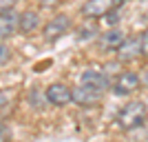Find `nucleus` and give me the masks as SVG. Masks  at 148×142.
<instances>
[{"label":"nucleus","instance_id":"nucleus-1","mask_svg":"<svg viewBox=\"0 0 148 142\" xmlns=\"http://www.w3.org/2000/svg\"><path fill=\"white\" fill-rule=\"evenodd\" d=\"M146 118H148L146 105L139 102V100H133V102H128V105H124L122 109H119L115 122H117V127L122 131H133V129H137V127H142V124L146 122Z\"/></svg>","mask_w":148,"mask_h":142},{"label":"nucleus","instance_id":"nucleus-2","mask_svg":"<svg viewBox=\"0 0 148 142\" xmlns=\"http://www.w3.org/2000/svg\"><path fill=\"white\" fill-rule=\"evenodd\" d=\"M69 29H71V18H69L66 13H60V16H53V18L44 25L42 33H44V40H47V42H56Z\"/></svg>","mask_w":148,"mask_h":142},{"label":"nucleus","instance_id":"nucleus-3","mask_svg":"<svg viewBox=\"0 0 148 142\" xmlns=\"http://www.w3.org/2000/svg\"><path fill=\"white\" fill-rule=\"evenodd\" d=\"M142 85V78L135 71H122L113 82V93L115 96H130L133 91H137Z\"/></svg>","mask_w":148,"mask_h":142},{"label":"nucleus","instance_id":"nucleus-4","mask_svg":"<svg viewBox=\"0 0 148 142\" xmlns=\"http://www.w3.org/2000/svg\"><path fill=\"white\" fill-rule=\"evenodd\" d=\"M119 0H86L82 7V16L84 18H102L106 13H111L117 7Z\"/></svg>","mask_w":148,"mask_h":142},{"label":"nucleus","instance_id":"nucleus-5","mask_svg":"<svg viewBox=\"0 0 148 142\" xmlns=\"http://www.w3.org/2000/svg\"><path fill=\"white\" fill-rule=\"evenodd\" d=\"M102 89H95V87H88V85H82L77 89H73V102L80 107H93L97 105L99 100H102Z\"/></svg>","mask_w":148,"mask_h":142},{"label":"nucleus","instance_id":"nucleus-6","mask_svg":"<svg viewBox=\"0 0 148 142\" xmlns=\"http://www.w3.org/2000/svg\"><path fill=\"white\" fill-rule=\"evenodd\" d=\"M47 102L56 107H66L69 102H73V89H69L66 85H62V82H56V85L47 87Z\"/></svg>","mask_w":148,"mask_h":142},{"label":"nucleus","instance_id":"nucleus-7","mask_svg":"<svg viewBox=\"0 0 148 142\" xmlns=\"http://www.w3.org/2000/svg\"><path fill=\"white\" fill-rule=\"evenodd\" d=\"M115 53H117V58L122 62H130L133 58L142 56V40L139 38H126Z\"/></svg>","mask_w":148,"mask_h":142},{"label":"nucleus","instance_id":"nucleus-8","mask_svg":"<svg viewBox=\"0 0 148 142\" xmlns=\"http://www.w3.org/2000/svg\"><path fill=\"white\" fill-rule=\"evenodd\" d=\"M18 22H20V16L16 11H5L0 13V42L7 40L9 36H13L16 31H18Z\"/></svg>","mask_w":148,"mask_h":142},{"label":"nucleus","instance_id":"nucleus-9","mask_svg":"<svg viewBox=\"0 0 148 142\" xmlns=\"http://www.w3.org/2000/svg\"><path fill=\"white\" fill-rule=\"evenodd\" d=\"M124 40L126 38H124V33L119 29H111V31H106L104 36H99V47L104 51H117Z\"/></svg>","mask_w":148,"mask_h":142},{"label":"nucleus","instance_id":"nucleus-10","mask_svg":"<svg viewBox=\"0 0 148 142\" xmlns=\"http://www.w3.org/2000/svg\"><path fill=\"white\" fill-rule=\"evenodd\" d=\"M80 82H82V85H88V87H95V89H102V91L108 87L106 76L102 73V71H95V69L84 71V73H82V78H80Z\"/></svg>","mask_w":148,"mask_h":142},{"label":"nucleus","instance_id":"nucleus-11","mask_svg":"<svg viewBox=\"0 0 148 142\" xmlns=\"http://www.w3.org/2000/svg\"><path fill=\"white\" fill-rule=\"evenodd\" d=\"M38 25H40V16L36 11H25L20 13V22H18V29L22 33H31V31H36Z\"/></svg>","mask_w":148,"mask_h":142},{"label":"nucleus","instance_id":"nucleus-12","mask_svg":"<svg viewBox=\"0 0 148 142\" xmlns=\"http://www.w3.org/2000/svg\"><path fill=\"white\" fill-rule=\"evenodd\" d=\"M9 58H11V49H9L5 42H0V67H2V64H7V62H9Z\"/></svg>","mask_w":148,"mask_h":142},{"label":"nucleus","instance_id":"nucleus-13","mask_svg":"<svg viewBox=\"0 0 148 142\" xmlns=\"http://www.w3.org/2000/svg\"><path fill=\"white\" fill-rule=\"evenodd\" d=\"M0 142H11V129L0 122Z\"/></svg>","mask_w":148,"mask_h":142},{"label":"nucleus","instance_id":"nucleus-14","mask_svg":"<svg viewBox=\"0 0 148 142\" xmlns=\"http://www.w3.org/2000/svg\"><path fill=\"white\" fill-rule=\"evenodd\" d=\"M16 2H18V0H0V13L11 11L13 7H16Z\"/></svg>","mask_w":148,"mask_h":142},{"label":"nucleus","instance_id":"nucleus-15","mask_svg":"<svg viewBox=\"0 0 148 142\" xmlns=\"http://www.w3.org/2000/svg\"><path fill=\"white\" fill-rule=\"evenodd\" d=\"M139 40H142V56H148V29L139 36Z\"/></svg>","mask_w":148,"mask_h":142},{"label":"nucleus","instance_id":"nucleus-16","mask_svg":"<svg viewBox=\"0 0 148 142\" xmlns=\"http://www.w3.org/2000/svg\"><path fill=\"white\" fill-rule=\"evenodd\" d=\"M38 2H40L42 7H58L62 0H38Z\"/></svg>","mask_w":148,"mask_h":142},{"label":"nucleus","instance_id":"nucleus-17","mask_svg":"<svg viewBox=\"0 0 148 142\" xmlns=\"http://www.w3.org/2000/svg\"><path fill=\"white\" fill-rule=\"evenodd\" d=\"M106 16H108V18H106V20H108V25H117V20H119V16H117V13H106Z\"/></svg>","mask_w":148,"mask_h":142},{"label":"nucleus","instance_id":"nucleus-18","mask_svg":"<svg viewBox=\"0 0 148 142\" xmlns=\"http://www.w3.org/2000/svg\"><path fill=\"white\" fill-rule=\"evenodd\" d=\"M142 82L148 87V69H144V76H142Z\"/></svg>","mask_w":148,"mask_h":142}]
</instances>
